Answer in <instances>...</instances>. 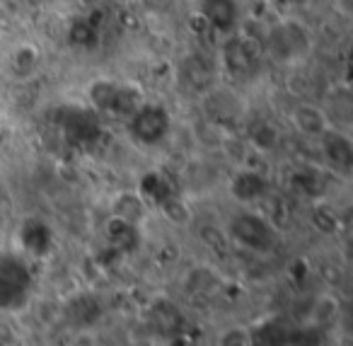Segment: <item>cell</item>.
Here are the masks:
<instances>
[{
  "instance_id": "cell-8",
  "label": "cell",
  "mask_w": 353,
  "mask_h": 346,
  "mask_svg": "<svg viewBox=\"0 0 353 346\" xmlns=\"http://www.w3.org/2000/svg\"><path fill=\"white\" fill-rule=\"evenodd\" d=\"M269 189V182L261 172L250 170V167H242L235 172V177L230 180V194L235 196L240 204H254Z\"/></svg>"
},
{
  "instance_id": "cell-12",
  "label": "cell",
  "mask_w": 353,
  "mask_h": 346,
  "mask_svg": "<svg viewBox=\"0 0 353 346\" xmlns=\"http://www.w3.org/2000/svg\"><path fill=\"white\" fill-rule=\"evenodd\" d=\"M10 64H12V70L15 75L20 78H30L41 64V49L32 41H22L20 46H15L10 54Z\"/></svg>"
},
{
  "instance_id": "cell-10",
  "label": "cell",
  "mask_w": 353,
  "mask_h": 346,
  "mask_svg": "<svg viewBox=\"0 0 353 346\" xmlns=\"http://www.w3.org/2000/svg\"><path fill=\"white\" fill-rule=\"evenodd\" d=\"M319 146H322V153L327 157V162L332 167H339V170H346L353 160V143L346 133L336 131V128H329L322 138H319Z\"/></svg>"
},
{
  "instance_id": "cell-23",
  "label": "cell",
  "mask_w": 353,
  "mask_h": 346,
  "mask_svg": "<svg viewBox=\"0 0 353 346\" xmlns=\"http://www.w3.org/2000/svg\"><path fill=\"white\" fill-rule=\"evenodd\" d=\"M143 8L150 12H167L172 6V0H141Z\"/></svg>"
},
{
  "instance_id": "cell-15",
  "label": "cell",
  "mask_w": 353,
  "mask_h": 346,
  "mask_svg": "<svg viewBox=\"0 0 353 346\" xmlns=\"http://www.w3.org/2000/svg\"><path fill=\"white\" fill-rule=\"evenodd\" d=\"M99 39V27L88 17H78L68 27V41L75 49H94Z\"/></svg>"
},
{
  "instance_id": "cell-6",
  "label": "cell",
  "mask_w": 353,
  "mask_h": 346,
  "mask_svg": "<svg viewBox=\"0 0 353 346\" xmlns=\"http://www.w3.org/2000/svg\"><path fill=\"white\" fill-rule=\"evenodd\" d=\"M199 17L216 35L230 37L240 27V3L237 0H201Z\"/></svg>"
},
{
  "instance_id": "cell-14",
  "label": "cell",
  "mask_w": 353,
  "mask_h": 346,
  "mask_svg": "<svg viewBox=\"0 0 353 346\" xmlns=\"http://www.w3.org/2000/svg\"><path fill=\"white\" fill-rule=\"evenodd\" d=\"M20 240L25 244V249L41 254L51 244V233L46 228V223H41V220H27V223H22Z\"/></svg>"
},
{
  "instance_id": "cell-4",
  "label": "cell",
  "mask_w": 353,
  "mask_h": 346,
  "mask_svg": "<svg viewBox=\"0 0 353 346\" xmlns=\"http://www.w3.org/2000/svg\"><path fill=\"white\" fill-rule=\"evenodd\" d=\"M228 238L235 244H240V247L252 249V252H266L276 240V225H271L261 215L245 211V213H237L230 220Z\"/></svg>"
},
{
  "instance_id": "cell-3",
  "label": "cell",
  "mask_w": 353,
  "mask_h": 346,
  "mask_svg": "<svg viewBox=\"0 0 353 346\" xmlns=\"http://www.w3.org/2000/svg\"><path fill=\"white\" fill-rule=\"evenodd\" d=\"M128 122V131H131L133 141L141 143V146H157V143L165 141V136L170 133L172 119L162 104H152V102H143Z\"/></svg>"
},
{
  "instance_id": "cell-2",
  "label": "cell",
  "mask_w": 353,
  "mask_h": 346,
  "mask_svg": "<svg viewBox=\"0 0 353 346\" xmlns=\"http://www.w3.org/2000/svg\"><path fill=\"white\" fill-rule=\"evenodd\" d=\"M88 99L99 114L128 119L145 99L138 88L131 83H117V80L99 78L88 88Z\"/></svg>"
},
{
  "instance_id": "cell-5",
  "label": "cell",
  "mask_w": 353,
  "mask_h": 346,
  "mask_svg": "<svg viewBox=\"0 0 353 346\" xmlns=\"http://www.w3.org/2000/svg\"><path fill=\"white\" fill-rule=\"evenodd\" d=\"M201 112L203 119L221 124V126H230V124L240 122L247 112V104L242 99L240 93H235L232 88H223V85H211L208 90H203L201 95Z\"/></svg>"
},
{
  "instance_id": "cell-16",
  "label": "cell",
  "mask_w": 353,
  "mask_h": 346,
  "mask_svg": "<svg viewBox=\"0 0 353 346\" xmlns=\"http://www.w3.org/2000/svg\"><path fill=\"white\" fill-rule=\"evenodd\" d=\"M138 194H141L145 201H152V204H162V201H165L167 196L174 194V191H172L170 182L165 180V175H162V172H148V175L141 180Z\"/></svg>"
},
{
  "instance_id": "cell-7",
  "label": "cell",
  "mask_w": 353,
  "mask_h": 346,
  "mask_svg": "<svg viewBox=\"0 0 353 346\" xmlns=\"http://www.w3.org/2000/svg\"><path fill=\"white\" fill-rule=\"evenodd\" d=\"M290 124L293 128L305 138H322L324 133L332 128V119L324 112L319 104L312 102H298L293 109H290Z\"/></svg>"
},
{
  "instance_id": "cell-22",
  "label": "cell",
  "mask_w": 353,
  "mask_h": 346,
  "mask_svg": "<svg viewBox=\"0 0 353 346\" xmlns=\"http://www.w3.org/2000/svg\"><path fill=\"white\" fill-rule=\"evenodd\" d=\"M312 223L317 225L322 233H334V230H336V213H334L329 206L319 204V206H314V211H312Z\"/></svg>"
},
{
  "instance_id": "cell-20",
  "label": "cell",
  "mask_w": 353,
  "mask_h": 346,
  "mask_svg": "<svg viewBox=\"0 0 353 346\" xmlns=\"http://www.w3.org/2000/svg\"><path fill=\"white\" fill-rule=\"evenodd\" d=\"M254 336L245 325H230L223 327L216 334V346H252Z\"/></svg>"
},
{
  "instance_id": "cell-11",
  "label": "cell",
  "mask_w": 353,
  "mask_h": 346,
  "mask_svg": "<svg viewBox=\"0 0 353 346\" xmlns=\"http://www.w3.org/2000/svg\"><path fill=\"white\" fill-rule=\"evenodd\" d=\"M145 213H148V201L143 199L138 191H121V194H117V199L112 201V215L136 225V228L143 223Z\"/></svg>"
},
{
  "instance_id": "cell-19",
  "label": "cell",
  "mask_w": 353,
  "mask_h": 346,
  "mask_svg": "<svg viewBox=\"0 0 353 346\" xmlns=\"http://www.w3.org/2000/svg\"><path fill=\"white\" fill-rule=\"evenodd\" d=\"M160 206V211H162V215H165L170 223H174V225H187L189 220H192V209H189L187 204H184L179 196H167L162 204H157Z\"/></svg>"
},
{
  "instance_id": "cell-18",
  "label": "cell",
  "mask_w": 353,
  "mask_h": 346,
  "mask_svg": "<svg viewBox=\"0 0 353 346\" xmlns=\"http://www.w3.org/2000/svg\"><path fill=\"white\" fill-rule=\"evenodd\" d=\"M187 288L189 291H196V293H213L216 288H221V278L213 269L208 267H199L192 269L187 276Z\"/></svg>"
},
{
  "instance_id": "cell-9",
  "label": "cell",
  "mask_w": 353,
  "mask_h": 346,
  "mask_svg": "<svg viewBox=\"0 0 353 346\" xmlns=\"http://www.w3.org/2000/svg\"><path fill=\"white\" fill-rule=\"evenodd\" d=\"M221 59H223V66L237 75L250 73V70L254 68V54H252L247 39H242L237 32L225 37V41H223V46H221Z\"/></svg>"
},
{
  "instance_id": "cell-17",
  "label": "cell",
  "mask_w": 353,
  "mask_h": 346,
  "mask_svg": "<svg viewBox=\"0 0 353 346\" xmlns=\"http://www.w3.org/2000/svg\"><path fill=\"white\" fill-rule=\"evenodd\" d=\"M194 131H196V141L201 143L203 148H211V151H216V148L223 151V146H225L228 138H230L228 128L216 122H211V119H201Z\"/></svg>"
},
{
  "instance_id": "cell-1",
  "label": "cell",
  "mask_w": 353,
  "mask_h": 346,
  "mask_svg": "<svg viewBox=\"0 0 353 346\" xmlns=\"http://www.w3.org/2000/svg\"><path fill=\"white\" fill-rule=\"evenodd\" d=\"M312 51V37L298 20H281L266 37V54L279 66L303 64Z\"/></svg>"
},
{
  "instance_id": "cell-21",
  "label": "cell",
  "mask_w": 353,
  "mask_h": 346,
  "mask_svg": "<svg viewBox=\"0 0 353 346\" xmlns=\"http://www.w3.org/2000/svg\"><path fill=\"white\" fill-rule=\"evenodd\" d=\"M339 317V300L334 296H319L312 305V322L319 327H327L336 322Z\"/></svg>"
},
{
  "instance_id": "cell-13",
  "label": "cell",
  "mask_w": 353,
  "mask_h": 346,
  "mask_svg": "<svg viewBox=\"0 0 353 346\" xmlns=\"http://www.w3.org/2000/svg\"><path fill=\"white\" fill-rule=\"evenodd\" d=\"M247 146L256 153H271L279 146V128L271 122H256L247 131Z\"/></svg>"
},
{
  "instance_id": "cell-24",
  "label": "cell",
  "mask_w": 353,
  "mask_h": 346,
  "mask_svg": "<svg viewBox=\"0 0 353 346\" xmlns=\"http://www.w3.org/2000/svg\"><path fill=\"white\" fill-rule=\"evenodd\" d=\"M119 3H133V0H119Z\"/></svg>"
}]
</instances>
